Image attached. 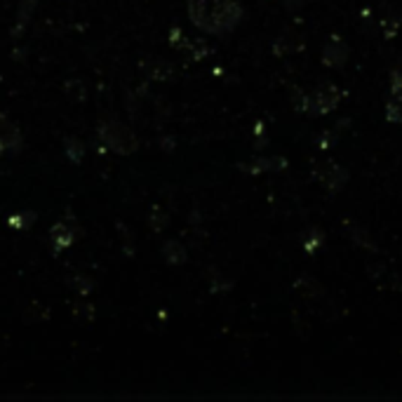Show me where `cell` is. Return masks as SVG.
<instances>
[{
	"label": "cell",
	"instance_id": "1",
	"mask_svg": "<svg viewBox=\"0 0 402 402\" xmlns=\"http://www.w3.org/2000/svg\"><path fill=\"white\" fill-rule=\"evenodd\" d=\"M188 15L191 22L202 31L224 35L243 19V8L236 0H188Z\"/></svg>",
	"mask_w": 402,
	"mask_h": 402
},
{
	"label": "cell",
	"instance_id": "2",
	"mask_svg": "<svg viewBox=\"0 0 402 402\" xmlns=\"http://www.w3.org/2000/svg\"><path fill=\"white\" fill-rule=\"evenodd\" d=\"M99 139H102V144L106 146L108 151L118 153V156H132L139 148L137 134L118 120L104 122V125L99 127Z\"/></svg>",
	"mask_w": 402,
	"mask_h": 402
},
{
	"label": "cell",
	"instance_id": "3",
	"mask_svg": "<svg viewBox=\"0 0 402 402\" xmlns=\"http://www.w3.org/2000/svg\"><path fill=\"white\" fill-rule=\"evenodd\" d=\"M344 92L337 88V85H320V88H315L311 95L304 97V104H299L301 111H308V113H315V115H325L330 113L339 106V102H341Z\"/></svg>",
	"mask_w": 402,
	"mask_h": 402
},
{
	"label": "cell",
	"instance_id": "4",
	"mask_svg": "<svg viewBox=\"0 0 402 402\" xmlns=\"http://www.w3.org/2000/svg\"><path fill=\"white\" fill-rule=\"evenodd\" d=\"M315 177H318V182L330 191H339L346 182H348V172H346L344 167H339L337 163H330V160L315 167Z\"/></svg>",
	"mask_w": 402,
	"mask_h": 402
},
{
	"label": "cell",
	"instance_id": "5",
	"mask_svg": "<svg viewBox=\"0 0 402 402\" xmlns=\"http://www.w3.org/2000/svg\"><path fill=\"white\" fill-rule=\"evenodd\" d=\"M49 238H52V245L54 250H66V247H71L76 243L78 238V224L73 221V216H66V219L57 221V224L52 226V231H49Z\"/></svg>",
	"mask_w": 402,
	"mask_h": 402
},
{
	"label": "cell",
	"instance_id": "6",
	"mask_svg": "<svg viewBox=\"0 0 402 402\" xmlns=\"http://www.w3.org/2000/svg\"><path fill=\"white\" fill-rule=\"evenodd\" d=\"M22 141V134H19V127L10 120H0V153L5 151H15Z\"/></svg>",
	"mask_w": 402,
	"mask_h": 402
},
{
	"label": "cell",
	"instance_id": "7",
	"mask_svg": "<svg viewBox=\"0 0 402 402\" xmlns=\"http://www.w3.org/2000/svg\"><path fill=\"white\" fill-rule=\"evenodd\" d=\"M323 59H325L327 66H341L344 61L348 59V47H346L339 38L327 40L325 52H323Z\"/></svg>",
	"mask_w": 402,
	"mask_h": 402
},
{
	"label": "cell",
	"instance_id": "8",
	"mask_svg": "<svg viewBox=\"0 0 402 402\" xmlns=\"http://www.w3.org/2000/svg\"><path fill=\"white\" fill-rule=\"evenodd\" d=\"M282 167H284V160H282V158H257V160H252L250 165H240V170L250 172V175H259V172L282 170Z\"/></svg>",
	"mask_w": 402,
	"mask_h": 402
},
{
	"label": "cell",
	"instance_id": "9",
	"mask_svg": "<svg viewBox=\"0 0 402 402\" xmlns=\"http://www.w3.org/2000/svg\"><path fill=\"white\" fill-rule=\"evenodd\" d=\"M163 257L170 264H184L188 255H186V247H184L182 243H177V240H170V243L163 245Z\"/></svg>",
	"mask_w": 402,
	"mask_h": 402
},
{
	"label": "cell",
	"instance_id": "10",
	"mask_svg": "<svg viewBox=\"0 0 402 402\" xmlns=\"http://www.w3.org/2000/svg\"><path fill=\"white\" fill-rule=\"evenodd\" d=\"M273 49H275V54L296 52V49H301V38H299V35H292V33H284L275 40Z\"/></svg>",
	"mask_w": 402,
	"mask_h": 402
},
{
	"label": "cell",
	"instance_id": "11",
	"mask_svg": "<svg viewBox=\"0 0 402 402\" xmlns=\"http://www.w3.org/2000/svg\"><path fill=\"white\" fill-rule=\"evenodd\" d=\"M33 221H35L33 212H22V214H12L10 216V226L12 228H19V231H26V228H31Z\"/></svg>",
	"mask_w": 402,
	"mask_h": 402
},
{
	"label": "cell",
	"instance_id": "12",
	"mask_svg": "<svg viewBox=\"0 0 402 402\" xmlns=\"http://www.w3.org/2000/svg\"><path fill=\"white\" fill-rule=\"evenodd\" d=\"M66 156H69L73 163H80L85 156V146L80 144L78 139H66Z\"/></svg>",
	"mask_w": 402,
	"mask_h": 402
},
{
	"label": "cell",
	"instance_id": "13",
	"mask_svg": "<svg viewBox=\"0 0 402 402\" xmlns=\"http://www.w3.org/2000/svg\"><path fill=\"white\" fill-rule=\"evenodd\" d=\"M386 115H388V120H391V122H402V104L395 102V99H391L388 106H386Z\"/></svg>",
	"mask_w": 402,
	"mask_h": 402
},
{
	"label": "cell",
	"instance_id": "14",
	"mask_svg": "<svg viewBox=\"0 0 402 402\" xmlns=\"http://www.w3.org/2000/svg\"><path fill=\"white\" fill-rule=\"evenodd\" d=\"M71 284L78 289L80 294H88L90 289H92V280L90 278H83V275H76V278H71Z\"/></svg>",
	"mask_w": 402,
	"mask_h": 402
},
{
	"label": "cell",
	"instance_id": "15",
	"mask_svg": "<svg viewBox=\"0 0 402 402\" xmlns=\"http://www.w3.org/2000/svg\"><path fill=\"white\" fill-rule=\"evenodd\" d=\"M391 95H393L395 102H400V104H402V73H395V76H393Z\"/></svg>",
	"mask_w": 402,
	"mask_h": 402
}]
</instances>
